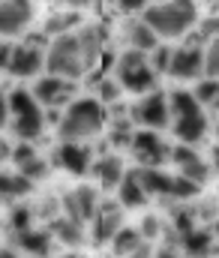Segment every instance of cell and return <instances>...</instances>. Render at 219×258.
Returning <instances> with one entry per match:
<instances>
[{
	"instance_id": "836d02e7",
	"label": "cell",
	"mask_w": 219,
	"mask_h": 258,
	"mask_svg": "<svg viewBox=\"0 0 219 258\" xmlns=\"http://www.w3.org/2000/svg\"><path fill=\"white\" fill-rule=\"evenodd\" d=\"M201 33H204L207 39H216V36H219V15H213V18H207V21L201 24Z\"/></svg>"
},
{
	"instance_id": "8992f818",
	"label": "cell",
	"mask_w": 219,
	"mask_h": 258,
	"mask_svg": "<svg viewBox=\"0 0 219 258\" xmlns=\"http://www.w3.org/2000/svg\"><path fill=\"white\" fill-rule=\"evenodd\" d=\"M6 96H9V123H12V132H15L21 141L33 144V141L42 135V129H45V117H42L39 102H36L33 93L24 90V87L12 90V93H6Z\"/></svg>"
},
{
	"instance_id": "7a4b0ae2",
	"label": "cell",
	"mask_w": 219,
	"mask_h": 258,
	"mask_svg": "<svg viewBox=\"0 0 219 258\" xmlns=\"http://www.w3.org/2000/svg\"><path fill=\"white\" fill-rule=\"evenodd\" d=\"M195 18H198L195 0H162V3H153L141 12V21L159 36V42L189 33Z\"/></svg>"
},
{
	"instance_id": "1f68e13d",
	"label": "cell",
	"mask_w": 219,
	"mask_h": 258,
	"mask_svg": "<svg viewBox=\"0 0 219 258\" xmlns=\"http://www.w3.org/2000/svg\"><path fill=\"white\" fill-rule=\"evenodd\" d=\"M147 57H150V66H153L156 75H165V72H168V63H171V48H168L165 42H159Z\"/></svg>"
},
{
	"instance_id": "3957f363",
	"label": "cell",
	"mask_w": 219,
	"mask_h": 258,
	"mask_svg": "<svg viewBox=\"0 0 219 258\" xmlns=\"http://www.w3.org/2000/svg\"><path fill=\"white\" fill-rule=\"evenodd\" d=\"M105 129V105L96 96H75L57 120L60 141H84Z\"/></svg>"
},
{
	"instance_id": "277c9868",
	"label": "cell",
	"mask_w": 219,
	"mask_h": 258,
	"mask_svg": "<svg viewBox=\"0 0 219 258\" xmlns=\"http://www.w3.org/2000/svg\"><path fill=\"white\" fill-rule=\"evenodd\" d=\"M168 111H171V129L180 144L195 147L207 135V111L201 108L192 90H174L168 96Z\"/></svg>"
},
{
	"instance_id": "d590c367",
	"label": "cell",
	"mask_w": 219,
	"mask_h": 258,
	"mask_svg": "<svg viewBox=\"0 0 219 258\" xmlns=\"http://www.w3.org/2000/svg\"><path fill=\"white\" fill-rule=\"evenodd\" d=\"M12 42H0V69H9V57H12Z\"/></svg>"
},
{
	"instance_id": "7c38bea8",
	"label": "cell",
	"mask_w": 219,
	"mask_h": 258,
	"mask_svg": "<svg viewBox=\"0 0 219 258\" xmlns=\"http://www.w3.org/2000/svg\"><path fill=\"white\" fill-rule=\"evenodd\" d=\"M33 21V0H0V39L21 36Z\"/></svg>"
},
{
	"instance_id": "6da1fadb",
	"label": "cell",
	"mask_w": 219,
	"mask_h": 258,
	"mask_svg": "<svg viewBox=\"0 0 219 258\" xmlns=\"http://www.w3.org/2000/svg\"><path fill=\"white\" fill-rule=\"evenodd\" d=\"M102 45H105V30L96 24H81L63 36H54L45 51V72L66 81H78L99 63Z\"/></svg>"
},
{
	"instance_id": "cb8c5ba5",
	"label": "cell",
	"mask_w": 219,
	"mask_h": 258,
	"mask_svg": "<svg viewBox=\"0 0 219 258\" xmlns=\"http://www.w3.org/2000/svg\"><path fill=\"white\" fill-rule=\"evenodd\" d=\"M111 246H114V255H117V258H129L135 249H141V246H144V237L138 234V228H129V225H123V228L114 234Z\"/></svg>"
},
{
	"instance_id": "b9f144b4",
	"label": "cell",
	"mask_w": 219,
	"mask_h": 258,
	"mask_svg": "<svg viewBox=\"0 0 219 258\" xmlns=\"http://www.w3.org/2000/svg\"><path fill=\"white\" fill-rule=\"evenodd\" d=\"M213 162H216V165H219V144H216V147H213Z\"/></svg>"
},
{
	"instance_id": "484cf974",
	"label": "cell",
	"mask_w": 219,
	"mask_h": 258,
	"mask_svg": "<svg viewBox=\"0 0 219 258\" xmlns=\"http://www.w3.org/2000/svg\"><path fill=\"white\" fill-rule=\"evenodd\" d=\"M78 27V12L75 9H60V12H54L51 18H48V24H45V33L51 36H63V33H69Z\"/></svg>"
},
{
	"instance_id": "83f0119b",
	"label": "cell",
	"mask_w": 219,
	"mask_h": 258,
	"mask_svg": "<svg viewBox=\"0 0 219 258\" xmlns=\"http://www.w3.org/2000/svg\"><path fill=\"white\" fill-rule=\"evenodd\" d=\"M192 93H195V99L201 102V108H210V111H216L219 114V81L216 78H204V81H198Z\"/></svg>"
},
{
	"instance_id": "9c48e42d",
	"label": "cell",
	"mask_w": 219,
	"mask_h": 258,
	"mask_svg": "<svg viewBox=\"0 0 219 258\" xmlns=\"http://www.w3.org/2000/svg\"><path fill=\"white\" fill-rule=\"evenodd\" d=\"M129 153L135 156V162L141 168H162L171 159V147L153 129H135L132 144H129Z\"/></svg>"
},
{
	"instance_id": "f546056e",
	"label": "cell",
	"mask_w": 219,
	"mask_h": 258,
	"mask_svg": "<svg viewBox=\"0 0 219 258\" xmlns=\"http://www.w3.org/2000/svg\"><path fill=\"white\" fill-rule=\"evenodd\" d=\"M30 222H33V210H30L27 204L12 207V213H9V225H12V231H15V234L27 231V228H30Z\"/></svg>"
},
{
	"instance_id": "ac0fdd59",
	"label": "cell",
	"mask_w": 219,
	"mask_h": 258,
	"mask_svg": "<svg viewBox=\"0 0 219 258\" xmlns=\"http://www.w3.org/2000/svg\"><path fill=\"white\" fill-rule=\"evenodd\" d=\"M123 42H126V48H132V51L150 54V51L159 45V36L147 27L141 18H135V21H129V24L123 27Z\"/></svg>"
},
{
	"instance_id": "e0dca14e",
	"label": "cell",
	"mask_w": 219,
	"mask_h": 258,
	"mask_svg": "<svg viewBox=\"0 0 219 258\" xmlns=\"http://www.w3.org/2000/svg\"><path fill=\"white\" fill-rule=\"evenodd\" d=\"M120 228H123V207L120 204H99L96 219H93V240L111 243Z\"/></svg>"
},
{
	"instance_id": "f35d334b",
	"label": "cell",
	"mask_w": 219,
	"mask_h": 258,
	"mask_svg": "<svg viewBox=\"0 0 219 258\" xmlns=\"http://www.w3.org/2000/svg\"><path fill=\"white\" fill-rule=\"evenodd\" d=\"M153 258H180V255H177L174 249H159V252H156Z\"/></svg>"
},
{
	"instance_id": "f1b7e54d",
	"label": "cell",
	"mask_w": 219,
	"mask_h": 258,
	"mask_svg": "<svg viewBox=\"0 0 219 258\" xmlns=\"http://www.w3.org/2000/svg\"><path fill=\"white\" fill-rule=\"evenodd\" d=\"M120 96H123V87H120L117 78H102V81H99V87H96V99H99L105 108H108V105H117Z\"/></svg>"
},
{
	"instance_id": "4dcf8cb0",
	"label": "cell",
	"mask_w": 219,
	"mask_h": 258,
	"mask_svg": "<svg viewBox=\"0 0 219 258\" xmlns=\"http://www.w3.org/2000/svg\"><path fill=\"white\" fill-rule=\"evenodd\" d=\"M204 75L219 81V36L204 45Z\"/></svg>"
},
{
	"instance_id": "5bb4252c",
	"label": "cell",
	"mask_w": 219,
	"mask_h": 258,
	"mask_svg": "<svg viewBox=\"0 0 219 258\" xmlns=\"http://www.w3.org/2000/svg\"><path fill=\"white\" fill-rule=\"evenodd\" d=\"M171 162L177 165V174H180V177H186V180H192V183H198V186L210 177V165H207L204 156L195 153V147H189V144L171 147Z\"/></svg>"
},
{
	"instance_id": "f6af8a7d",
	"label": "cell",
	"mask_w": 219,
	"mask_h": 258,
	"mask_svg": "<svg viewBox=\"0 0 219 258\" xmlns=\"http://www.w3.org/2000/svg\"><path fill=\"white\" fill-rule=\"evenodd\" d=\"M216 135H219V120H216Z\"/></svg>"
},
{
	"instance_id": "44dd1931",
	"label": "cell",
	"mask_w": 219,
	"mask_h": 258,
	"mask_svg": "<svg viewBox=\"0 0 219 258\" xmlns=\"http://www.w3.org/2000/svg\"><path fill=\"white\" fill-rule=\"evenodd\" d=\"M15 246L27 255H36V258H48L51 252V234L48 231H39V228H27L21 234H15Z\"/></svg>"
},
{
	"instance_id": "d6986e66",
	"label": "cell",
	"mask_w": 219,
	"mask_h": 258,
	"mask_svg": "<svg viewBox=\"0 0 219 258\" xmlns=\"http://www.w3.org/2000/svg\"><path fill=\"white\" fill-rule=\"evenodd\" d=\"M93 171H96L102 189H117V186L123 183V177H126V171H123V159H120L117 153L99 156V162L93 165Z\"/></svg>"
},
{
	"instance_id": "7402d4cb",
	"label": "cell",
	"mask_w": 219,
	"mask_h": 258,
	"mask_svg": "<svg viewBox=\"0 0 219 258\" xmlns=\"http://www.w3.org/2000/svg\"><path fill=\"white\" fill-rule=\"evenodd\" d=\"M180 246L192 258H210V252H213V234L204 231V228H192V231L180 234Z\"/></svg>"
},
{
	"instance_id": "4316f807",
	"label": "cell",
	"mask_w": 219,
	"mask_h": 258,
	"mask_svg": "<svg viewBox=\"0 0 219 258\" xmlns=\"http://www.w3.org/2000/svg\"><path fill=\"white\" fill-rule=\"evenodd\" d=\"M30 192V180L21 177L18 171H0V195L6 198H18V195Z\"/></svg>"
},
{
	"instance_id": "d4e9b609",
	"label": "cell",
	"mask_w": 219,
	"mask_h": 258,
	"mask_svg": "<svg viewBox=\"0 0 219 258\" xmlns=\"http://www.w3.org/2000/svg\"><path fill=\"white\" fill-rule=\"evenodd\" d=\"M51 234L57 240H63L66 246H81L84 243V225H78V222L66 219V216H60V219L51 222Z\"/></svg>"
},
{
	"instance_id": "4fadbf2b",
	"label": "cell",
	"mask_w": 219,
	"mask_h": 258,
	"mask_svg": "<svg viewBox=\"0 0 219 258\" xmlns=\"http://www.w3.org/2000/svg\"><path fill=\"white\" fill-rule=\"evenodd\" d=\"M165 75L183 78V81L201 78V75H204V48H198V45L171 48V63H168V72H165Z\"/></svg>"
},
{
	"instance_id": "ab89813d",
	"label": "cell",
	"mask_w": 219,
	"mask_h": 258,
	"mask_svg": "<svg viewBox=\"0 0 219 258\" xmlns=\"http://www.w3.org/2000/svg\"><path fill=\"white\" fill-rule=\"evenodd\" d=\"M0 258H21V255H18L15 249H6V246H3V249H0Z\"/></svg>"
},
{
	"instance_id": "8fae6325",
	"label": "cell",
	"mask_w": 219,
	"mask_h": 258,
	"mask_svg": "<svg viewBox=\"0 0 219 258\" xmlns=\"http://www.w3.org/2000/svg\"><path fill=\"white\" fill-rule=\"evenodd\" d=\"M63 216L66 219H72L78 225H84V222H93L96 219V210H99V195L93 186H75L69 192L63 195Z\"/></svg>"
},
{
	"instance_id": "603a6c76",
	"label": "cell",
	"mask_w": 219,
	"mask_h": 258,
	"mask_svg": "<svg viewBox=\"0 0 219 258\" xmlns=\"http://www.w3.org/2000/svg\"><path fill=\"white\" fill-rule=\"evenodd\" d=\"M144 201H147V192L141 189L135 171H126L123 183L117 186V204H120V207H141Z\"/></svg>"
},
{
	"instance_id": "9a60e30c",
	"label": "cell",
	"mask_w": 219,
	"mask_h": 258,
	"mask_svg": "<svg viewBox=\"0 0 219 258\" xmlns=\"http://www.w3.org/2000/svg\"><path fill=\"white\" fill-rule=\"evenodd\" d=\"M12 162H15L18 174H21V177H27L30 183H33V180H45V177H48V159H45V156H39V153L33 150V144H27V141H21L18 147H12Z\"/></svg>"
},
{
	"instance_id": "ba28073f",
	"label": "cell",
	"mask_w": 219,
	"mask_h": 258,
	"mask_svg": "<svg viewBox=\"0 0 219 258\" xmlns=\"http://www.w3.org/2000/svg\"><path fill=\"white\" fill-rule=\"evenodd\" d=\"M129 120L138 129H162L171 123V111H168V96L153 90L147 96H138V102L129 108Z\"/></svg>"
},
{
	"instance_id": "8d00e7d4",
	"label": "cell",
	"mask_w": 219,
	"mask_h": 258,
	"mask_svg": "<svg viewBox=\"0 0 219 258\" xmlns=\"http://www.w3.org/2000/svg\"><path fill=\"white\" fill-rule=\"evenodd\" d=\"M3 123H9V96L0 93V126Z\"/></svg>"
},
{
	"instance_id": "74e56055",
	"label": "cell",
	"mask_w": 219,
	"mask_h": 258,
	"mask_svg": "<svg viewBox=\"0 0 219 258\" xmlns=\"http://www.w3.org/2000/svg\"><path fill=\"white\" fill-rule=\"evenodd\" d=\"M6 159H12V147H9V141L0 135V165H3Z\"/></svg>"
},
{
	"instance_id": "52a82bcc",
	"label": "cell",
	"mask_w": 219,
	"mask_h": 258,
	"mask_svg": "<svg viewBox=\"0 0 219 258\" xmlns=\"http://www.w3.org/2000/svg\"><path fill=\"white\" fill-rule=\"evenodd\" d=\"M45 36H30L24 42H15L12 57H9V75L15 78H42L45 72Z\"/></svg>"
},
{
	"instance_id": "30bf717a",
	"label": "cell",
	"mask_w": 219,
	"mask_h": 258,
	"mask_svg": "<svg viewBox=\"0 0 219 258\" xmlns=\"http://www.w3.org/2000/svg\"><path fill=\"white\" fill-rule=\"evenodd\" d=\"M33 99L39 105H48V108H66L75 99V81H66V78H57V75H42L36 78L33 84Z\"/></svg>"
},
{
	"instance_id": "ffe728a7",
	"label": "cell",
	"mask_w": 219,
	"mask_h": 258,
	"mask_svg": "<svg viewBox=\"0 0 219 258\" xmlns=\"http://www.w3.org/2000/svg\"><path fill=\"white\" fill-rule=\"evenodd\" d=\"M135 177H138V183H141V189H144L147 195H165V198H171L174 174H168V171H162V168H138Z\"/></svg>"
},
{
	"instance_id": "e575fe53",
	"label": "cell",
	"mask_w": 219,
	"mask_h": 258,
	"mask_svg": "<svg viewBox=\"0 0 219 258\" xmlns=\"http://www.w3.org/2000/svg\"><path fill=\"white\" fill-rule=\"evenodd\" d=\"M147 0H117V6H120V12H138V9H144Z\"/></svg>"
},
{
	"instance_id": "60d3db41",
	"label": "cell",
	"mask_w": 219,
	"mask_h": 258,
	"mask_svg": "<svg viewBox=\"0 0 219 258\" xmlns=\"http://www.w3.org/2000/svg\"><path fill=\"white\" fill-rule=\"evenodd\" d=\"M213 237H216V240H219V219H216V222H213Z\"/></svg>"
},
{
	"instance_id": "5b68a950",
	"label": "cell",
	"mask_w": 219,
	"mask_h": 258,
	"mask_svg": "<svg viewBox=\"0 0 219 258\" xmlns=\"http://www.w3.org/2000/svg\"><path fill=\"white\" fill-rule=\"evenodd\" d=\"M114 78L120 81L123 90L135 93V96H147L156 90V72L150 66V57L141 51H132V48H123L114 60Z\"/></svg>"
},
{
	"instance_id": "ee69618b",
	"label": "cell",
	"mask_w": 219,
	"mask_h": 258,
	"mask_svg": "<svg viewBox=\"0 0 219 258\" xmlns=\"http://www.w3.org/2000/svg\"><path fill=\"white\" fill-rule=\"evenodd\" d=\"M0 234H3V219H0Z\"/></svg>"
},
{
	"instance_id": "7bdbcfd3",
	"label": "cell",
	"mask_w": 219,
	"mask_h": 258,
	"mask_svg": "<svg viewBox=\"0 0 219 258\" xmlns=\"http://www.w3.org/2000/svg\"><path fill=\"white\" fill-rule=\"evenodd\" d=\"M63 258H81V255H78V252H69V255H63Z\"/></svg>"
},
{
	"instance_id": "2e32d148",
	"label": "cell",
	"mask_w": 219,
	"mask_h": 258,
	"mask_svg": "<svg viewBox=\"0 0 219 258\" xmlns=\"http://www.w3.org/2000/svg\"><path fill=\"white\" fill-rule=\"evenodd\" d=\"M54 162H57L63 171L81 177V174L90 171V150H87L84 144H78V141H60L57 150H54Z\"/></svg>"
},
{
	"instance_id": "d6a6232c",
	"label": "cell",
	"mask_w": 219,
	"mask_h": 258,
	"mask_svg": "<svg viewBox=\"0 0 219 258\" xmlns=\"http://www.w3.org/2000/svg\"><path fill=\"white\" fill-rule=\"evenodd\" d=\"M138 234H141L144 240H156V237L162 234V222H159L156 216H144V219H141V228H138Z\"/></svg>"
}]
</instances>
